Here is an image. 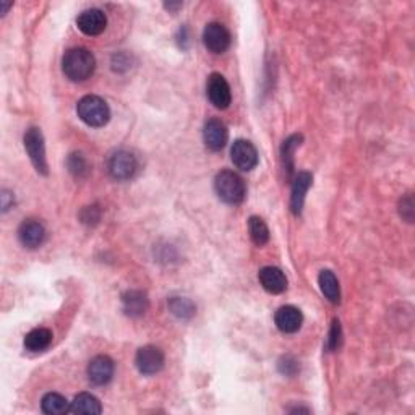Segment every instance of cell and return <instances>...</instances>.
Segmentation results:
<instances>
[{
    "label": "cell",
    "mask_w": 415,
    "mask_h": 415,
    "mask_svg": "<svg viewBox=\"0 0 415 415\" xmlns=\"http://www.w3.org/2000/svg\"><path fill=\"white\" fill-rule=\"evenodd\" d=\"M94 69H96V59L85 47L70 49L62 59V71L70 81L81 83L91 78Z\"/></svg>",
    "instance_id": "1"
},
{
    "label": "cell",
    "mask_w": 415,
    "mask_h": 415,
    "mask_svg": "<svg viewBox=\"0 0 415 415\" xmlns=\"http://www.w3.org/2000/svg\"><path fill=\"white\" fill-rule=\"evenodd\" d=\"M214 190L219 200L228 204H240L247 195L245 182L234 170H221L214 179Z\"/></svg>",
    "instance_id": "2"
},
{
    "label": "cell",
    "mask_w": 415,
    "mask_h": 415,
    "mask_svg": "<svg viewBox=\"0 0 415 415\" xmlns=\"http://www.w3.org/2000/svg\"><path fill=\"white\" fill-rule=\"evenodd\" d=\"M76 114L88 127H104L110 119L107 103L99 96H85L76 104Z\"/></svg>",
    "instance_id": "3"
},
{
    "label": "cell",
    "mask_w": 415,
    "mask_h": 415,
    "mask_svg": "<svg viewBox=\"0 0 415 415\" xmlns=\"http://www.w3.org/2000/svg\"><path fill=\"white\" fill-rule=\"evenodd\" d=\"M25 149L30 156L33 165L37 173L42 175H47V158H46V145H44V136L42 131L37 127H31L30 130L25 134L23 138Z\"/></svg>",
    "instance_id": "4"
},
{
    "label": "cell",
    "mask_w": 415,
    "mask_h": 415,
    "mask_svg": "<svg viewBox=\"0 0 415 415\" xmlns=\"http://www.w3.org/2000/svg\"><path fill=\"white\" fill-rule=\"evenodd\" d=\"M138 161L130 151L120 149L107 159V173L114 180H130L136 174Z\"/></svg>",
    "instance_id": "5"
},
{
    "label": "cell",
    "mask_w": 415,
    "mask_h": 415,
    "mask_svg": "<svg viewBox=\"0 0 415 415\" xmlns=\"http://www.w3.org/2000/svg\"><path fill=\"white\" fill-rule=\"evenodd\" d=\"M164 362H165L164 352L156 346L140 347L135 356V365L138 372L146 376H151L161 372V370L164 368Z\"/></svg>",
    "instance_id": "6"
},
{
    "label": "cell",
    "mask_w": 415,
    "mask_h": 415,
    "mask_svg": "<svg viewBox=\"0 0 415 415\" xmlns=\"http://www.w3.org/2000/svg\"><path fill=\"white\" fill-rule=\"evenodd\" d=\"M206 93L209 101L216 109H228L232 103V93L228 80L221 74H211L208 78Z\"/></svg>",
    "instance_id": "7"
},
{
    "label": "cell",
    "mask_w": 415,
    "mask_h": 415,
    "mask_svg": "<svg viewBox=\"0 0 415 415\" xmlns=\"http://www.w3.org/2000/svg\"><path fill=\"white\" fill-rule=\"evenodd\" d=\"M203 44L209 52L224 54L230 46V33L221 23H209L203 31Z\"/></svg>",
    "instance_id": "8"
},
{
    "label": "cell",
    "mask_w": 415,
    "mask_h": 415,
    "mask_svg": "<svg viewBox=\"0 0 415 415\" xmlns=\"http://www.w3.org/2000/svg\"><path fill=\"white\" fill-rule=\"evenodd\" d=\"M230 159L237 169L250 173L258 165V151L250 141L237 140L230 148Z\"/></svg>",
    "instance_id": "9"
},
{
    "label": "cell",
    "mask_w": 415,
    "mask_h": 415,
    "mask_svg": "<svg viewBox=\"0 0 415 415\" xmlns=\"http://www.w3.org/2000/svg\"><path fill=\"white\" fill-rule=\"evenodd\" d=\"M203 140L211 151H221L229 140V130L223 120L219 119H209L204 124L203 130Z\"/></svg>",
    "instance_id": "10"
},
{
    "label": "cell",
    "mask_w": 415,
    "mask_h": 415,
    "mask_svg": "<svg viewBox=\"0 0 415 415\" xmlns=\"http://www.w3.org/2000/svg\"><path fill=\"white\" fill-rule=\"evenodd\" d=\"M76 26L86 36H99L104 33L107 26V16L103 10L90 8L85 10L78 18H76Z\"/></svg>",
    "instance_id": "11"
},
{
    "label": "cell",
    "mask_w": 415,
    "mask_h": 415,
    "mask_svg": "<svg viewBox=\"0 0 415 415\" xmlns=\"http://www.w3.org/2000/svg\"><path fill=\"white\" fill-rule=\"evenodd\" d=\"M88 380L94 386L107 385L114 376V361L107 356H96L88 365Z\"/></svg>",
    "instance_id": "12"
},
{
    "label": "cell",
    "mask_w": 415,
    "mask_h": 415,
    "mask_svg": "<svg viewBox=\"0 0 415 415\" xmlns=\"http://www.w3.org/2000/svg\"><path fill=\"white\" fill-rule=\"evenodd\" d=\"M274 323L276 326H278L281 333H286V334L297 333V331L302 328L303 315L300 310L294 305H284L276 312Z\"/></svg>",
    "instance_id": "13"
},
{
    "label": "cell",
    "mask_w": 415,
    "mask_h": 415,
    "mask_svg": "<svg viewBox=\"0 0 415 415\" xmlns=\"http://www.w3.org/2000/svg\"><path fill=\"white\" fill-rule=\"evenodd\" d=\"M18 239L26 248H37L46 240V229L40 221L26 219L18 229Z\"/></svg>",
    "instance_id": "14"
},
{
    "label": "cell",
    "mask_w": 415,
    "mask_h": 415,
    "mask_svg": "<svg viewBox=\"0 0 415 415\" xmlns=\"http://www.w3.org/2000/svg\"><path fill=\"white\" fill-rule=\"evenodd\" d=\"M258 281L269 294H282L287 289L286 274L276 267H264L259 269Z\"/></svg>",
    "instance_id": "15"
},
{
    "label": "cell",
    "mask_w": 415,
    "mask_h": 415,
    "mask_svg": "<svg viewBox=\"0 0 415 415\" xmlns=\"http://www.w3.org/2000/svg\"><path fill=\"white\" fill-rule=\"evenodd\" d=\"M122 307H124L125 315H129L131 318L143 317L148 312L149 308V298L146 292L143 291H127L124 296H122Z\"/></svg>",
    "instance_id": "16"
},
{
    "label": "cell",
    "mask_w": 415,
    "mask_h": 415,
    "mask_svg": "<svg viewBox=\"0 0 415 415\" xmlns=\"http://www.w3.org/2000/svg\"><path fill=\"white\" fill-rule=\"evenodd\" d=\"M313 177L310 173H298L292 184V195H291V208L292 213L298 216L302 213L303 203H305V195L310 185H312Z\"/></svg>",
    "instance_id": "17"
},
{
    "label": "cell",
    "mask_w": 415,
    "mask_h": 415,
    "mask_svg": "<svg viewBox=\"0 0 415 415\" xmlns=\"http://www.w3.org/2000/svg\"><path fill=\"white\" fill-rule=\"evenodd\" d=\"M69 412L81 415H98L103 412V407L96 396L90 394V392H81V394L76 396L74 402L70 404Z\"/></svg>",
    "instance_id": "18"
},
{
    "label": "cell",
    "mask_w": 415,
    "mask_h": 415,
    "mask_svg": "<svg viewBox=\"0 0 415 415\" xmlns=\"http://www.w3.org/2000/svg\"><path fill=\"white\" fill-rule=\"evenodd\" d=\"M318 284L322 289V294L328 298L331 303H339L341 300V287L339 281L334 276L333 271L325 269L318 276Z\"/></svg>",
    "instance_id": "19"
},
{
    "label": "cell",
    "mask_w": 415,
    "mask_h": 415,
    "mask_svg": "<svg viewBox=\"0 0 415 415\" xmlns=\"http://www.w3.org/2000/svg\"><path fill=\"white\" fill-rule=\"evenodd\" d=\"M52 331L47 328H36L25 336V347L30 352H42L51 346Z\"/></svg>",
    "instance_id": "20"
},
{
    "label": "cell",
    "mask_w": 415,
    "mask_h": 415,
    "mask_svg": "<svg viewBox=\"0 0 415 415\" xmlns=\"http://www.w3.org/2000/svg\"><path fill=\"white\" fill-rule=\"evenodd\" d=\"M168 305L170 313L179 320H190L192 317H195L197 313L195 303L187 297H170Z\"/></svg>",
    "instance_id": "21"
},
{
    "label": "cell",
    "mask_w": 415,
    "mask_h": 415,
    "mask_svg": "<svg viewBox=\"0 0 415 415\" xmlns=\"http://www.w3.org/2000/svg\"><path fill=\"white\" fill-rule=\"evenodd\" d=\"M41 409L44 414L49 415H60L70 411L67 399L59 392H47L41 401Z\"/></svg>",
    "instance_id": "22"
},
{
    "label": "cell",
    "mask_w": 415,
    "mask_h": 415,
    "mask_svg": "<svg viewBox=\"0 0 415 415\" xmlns=\"http://www.w3.org/2000/svg\"><path fill=\"white\" fill-rule=\"evenodd\" d=\"M248 232H250L252 242L255 245L263 247L267 245L269 240L268 226L262 218H258V216H252V218L248 219Z\"/></svg>",
    "instance_id": "23"
},
{
    "label": "cell",
    "mask_w": 415,
    "mask_h": 415,
    "mask_svg": "<svg viewBox=\"0 0 415 415\" xmlns=\"http://www.w3.org/2000/svg\"><path fill=\"white\" fill-rule=\"evenodd\" d=\"M67 168L75 179H86L91 173V164L83 153H71L67 159Z\"/></svg>",
    "instance_id": "24"
},
{
    "label": "cell",
    "mask_w": 415,
    "mask_h": 415,
    "mask_svg": "<svg viewBox=\"0 0 415 415\" xmlns=\"http://www.w3.org/2000/svg\"><path fill=\"white\" fill-rule=\"evenodd\" d=\"M302 143V136L300 135H292L287 138L282 145V163H284V168L287 169V173L292 174L294 170V153L296 149L300 146Z\"/></svg>",
    "instance_id": "25"
},
{
    "label": "cell",
    "mask_w": 415,
    "mask_h": 415,
    "mask_svg": "<svg viewBox=\"0 0 415 415\" xmlns=\"http://www.w3.org/2000/svg\"><path fill=\"white\" fill-rule=\"evenodd\" d=\"M414 197L411 193H407L406 197L401 198L399 201V214L404 221H407V223H412L414 221Z\"/></svg>",
    "instance_id": "26"
},
{
    "label": "cell",
    "mask_w": 415,
    "mask_h": 415,
    "mask_svg": "<svg viewBox=\"0 0 415 415\" xmlns=\"http://www.w3.org/2000/svg\"><path fill=\"white\" fill-rule=\"evenodd\" d=\"M342 342V329L339 320H334L333 326L329 329V337H328V349L329 351H337L341 347Z\"/></svg>",
    "instance_id": "27"
},
{
    "label": "cell",
    "mask_w": 415,
    "mask_h": 415,
    "mask_svg": "<svg viewBox=\"0 0 415 415\" xmlns=\"http://www.w3.org/2000/svg\"><path fill=\"white\" fill-rule=\"evenodd\" d=\"M80 219L83 224H88V226H93V224H98L99 219H101V209L96 204H93V206H86L83 208V211L80 214Z\"/></svg>",
    "instance_id": "28"
},
{
    "label": "cell",
    "mask_w": 415,
    "mask_h": 415,
    "mask_svg": "<svg viewBox=\"0 0 415 415\" xmlns=\"http://www.w3.org/2000/svg\"><path fill=\"white\" fill-rule=\"evenodd\" d=\"M279 372L282 375H287V376L296 375L298 372V362L296 361L294 357H291V356L282 357L279 361Z\"/></svg>",
    "instance_id": "29"
},
{
    "label": "cell",
    "mask_w": 415,
    "mask_h": 415,
    "mask_svg": "<svg viewBox=\"0 0 415 415\" xmlns=\"http://www.w3.org/2000/svg\"><path fill=\"white\" fill-rule=\"evenodd\" d=\"M13 206V193L8 190L2 192V211L7 213Z\"/></svg>",
    "instance_id": "30"
},
{
    "label": "cell",
    "mask_w": 415,
    "mask_h": 415,
    "mask_svg": "<svg viewBox=\"0 0 415 415\" xmlns=\"http://www.w3.org/2000/svg\"><path fill=\"white\" fill-rule=\"evenodd\" d=\"M182 4H165V8L168 10H175V8H180Z\"/></svg>",
    "instance_id": "31"
},
{
    "label": "cell",
    "mask_w": 415,
    "mask_h": 415,
    "mask_svg": "<svg viewBox=\"0 0 415 415\" xmlns=\"http://www.w3.org/2000/svg\"><path fill=\"white\" fill-rule=\"evenodd\" d=\"M2 5H4V10H2V15H5V13H7V10H8V8H10V5H12V4H7V2H4V4H2Z\"/></svg>",
    "instance_id": "32"
}]
</instances>
